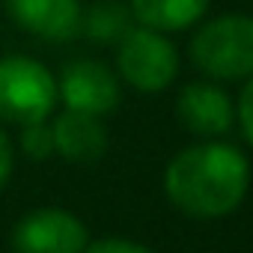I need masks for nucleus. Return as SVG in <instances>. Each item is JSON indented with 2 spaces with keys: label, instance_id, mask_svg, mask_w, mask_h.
<instances>
[{
  "label": "nucleus",
  "instance_id": "f257e3e1",
  "mask_svg": "<svg viewBox=\"0 0 253 253\" xmlns=\"http://www.w3.org/2000/svg\"><path fill=\"white\" fill-rule=\"evenodd\" d=\"M250 191L247 155L223 140H203L176 152L164 170V194L191 220L232 214Z\"/></svg>",
  "mask_w": 253,
  "mask_h": 253
},
{
  "label": "nucleus",
  "instance_id": "2eb2a0df",
  "mask_svg": "<svg viewBox=\"0 0 253 253\" xmlns=\"http://www.w3.org/2000/svg\"><path fill=\"white\" fill-rule=\"evenodd\" d=\"M12 167H15V146H12L9 134L0 128V188L12 179Z\"/></svg>",
  "mask_w": 253,
  "mask_h": 253
},
{
  "label": "nucleus",
  "instance_id": "1a4fd4ad",
  "mask_svg": "<svg viewBox=\"0 0 253 253\" xmlns=\"http://www.w3.org/2000/svg\"><path fill=\"white\" fill-rule=\"evenodd\" d=\"M54 152L69 164H95L107 152V128L101 116L63 110L51 122Z\"/></svg>",
  "mask_w": 253,
  "mask_h": 253
},
{
  "label": "nucleus",
  "instance_id": "20e7f679",
  "mask_svg": "<svg viewBox=\"0 0 253 253\" xmlns=\"http://www.w3.org/2000/svg\"><path fill=\"white\" fill-rule=\"evenodd\" d=\"M116 72L137 92H164L179 75V51L167 33L134 24L116 45Z\"/></svg>",
  "mask_w": 253,
  "mask_h": 253
},
{
  "label": "nucleus",
  "instance_id": "6e6552de",
  "mask_svg": "<svg viewBox=\"0 0 253 253\" xmlns=\"http://www.w3.org/2000/svg\"><path fill=\"white\" fill-rule=\"evenodd\" d=\"M12 24L45 42H69L81 36V0H3Z\"/></svg>",
  "mask_w": 253,
  "mask_h": 253
},
{
  "label": "nucleus",
  "instance_id": "0eeeda50",
  "mask_svg": "<svg viewBox=\"0 0 253 253\" xmlns=\"http://www.w3.org/2000/svg\"><path fill=\"white\" fill-rule=\"evenodd\" d=\"M176 116L185 131L203 140H217L235 125V101L223 86H217V81H191L176 98Z\"/></svg>",
  "mask_w": 253,
  "mask_h": 253
},
{
  "label": "nucleus",
  "instance_id": "9b49d317",
  "mask_svg": "<svg viewBox=\"0 0 253 253\" xmlns=\"http://www.w3.org/2000/svg\"><path fill=\"white\" fill-rule=\"evenodd\" d=\"M137 21H134L131 9L116 3V0H101V3L89 6L81 15V33L92 42H101V45H119L122 36Z\"/></svg>",
  "mask_w": 253,
  "mask_h": 253
},
{
  "label": "nucleus",
  "instance_id": "7ed1b4c3",
  "mask_svg": "<svg viewBox=\"0 0 253 253\" xmlns=\"http://www.w3.org/2000/svg\"><path fill=\"white\" fill-rule=\"evenodd\" d=\"M57 78L33 57H0V122L33 125L51 119L57 107Z\"/></svg>",
  "mask_w": 253,
  "mask_h": 253
},
{
  "label": "nucleus",
  "instance_id": "ddd939ff",
  "mask_svg": "<svg viewBox=\"0 0 253 253\" xmlns=\"http://www.w3.org/2000/svg\"><path fill=\"white\" fill-rule=\"evenodd\" d=\"M235 119H238L244 143L253 149V75L244 78V86H241V95H238V104H235Z\"/></svg>",
  "mask_w": 253,
  "mask_h": 253
},
{
  "label": "nucleus",
  "instance_id": "f8f14e48",
  "mask_svg": "<svg viewBox=\"0 0 253 253\" xmlns=\"http://www.w3.org/2000/svg\"><path fill=\"white\" fill-rule=\"evenodd\" d=\"M21 149L27 158L42 161L48 155H54V134H51V122H33V125H21V137H18Z\"/></svg>",
  "mask_w": 253,
  "mask_h": 253
},
{
  "label": "nucleus",
  "instance_id": "4468645a",
  "mask_svg": "<svg viewBox=\"0 0 253 253\" xmlns=\"http://www.w3.org/2000/svg\"><path fill=\"white\" fill-rule=\"evenodd\" d=\"M84 253H152L146 244L140 241H131V238H119V235H110V238H98V241H89Z\"/></svg>",
  "mask_w": 253,
  "mask_h": 253
},
{
  "label": "nucleus",
  "instance_id": "423d86ee",
  "mask_svg": "<svg viewBox=\"0 0 253 253\" xmlns=\"http://www.w3.org/2000/svg\"><path fill=\"white\" fill-rule=\"evenodd\" d=\"M57 95L66 110L104 116L119 107L122 89L119 78L98 60H72L63 66L57 81Z\"/></svg>",
  "mask_w": 253,
  "mask_h": 253
},
{
  "label": "nucleus",
  "instance_id": "f03ea898",
  "mask_svg": "<svg viewBox=\"0 0 253 253\" xmlns=\"http://www.w3.org/2000/svg\"><path fill=\"white\" fill-rule=\"evenodd\" d=\"M191 60L209 81H244L253 75V15L226 12L197 27Z\"/></svg>",
  "mask_w": 253,
  "mask_h": 253
},
{
  "label": "nucleus",
  "instance_id": "39448f33",
  "mask_svg": "<svg viewBox=\"0 0 253 253\" xmlns=\"http://www.w3.org/2000/svg\"><path fill=\"white\" fill-rule=\"evenodd\" d=\"M89 244L86 223L60 206H42L21 214L9 232L12 253H84Z\"/></svg>",
  "mask_w": 253,
  "mask_h": 253
},
{
  "label": "nucleus",
  "instance_id": "9d476101",
  "mask_svg": "<svg viewBox=\"0 0 253 253\" xmlns=\"http://www.w3.org/2000/svg\"><path fill=\"white\" fill-rule=\"evenodd\" d=\"M211 0H128V9L140 27L158 33H182L206 18Z\"/></svg>",
  "mask_w": 253,
  "mask_h": 253
}]
</instances>
